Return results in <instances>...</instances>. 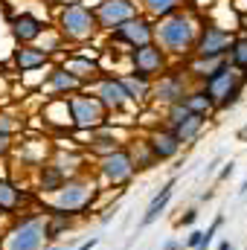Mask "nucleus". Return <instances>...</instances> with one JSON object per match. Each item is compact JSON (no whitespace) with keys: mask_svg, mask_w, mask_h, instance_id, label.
<instances>
[{"mask_svg":"<svg viewBox=\"0 0 247 250\" xmlns=\"http://www.w3.org/2000/svg\"><path fill=\"white\" fill-rule=\"evenodd\" d=\"M198 29H201V21H198L195 9L186 3V9L175 12V15H166V18H160V21H154V44H157L166 56L184 59V56H192Z\"/></svg>","mask_w":247,"mask_h":250,"instance_id":"1","label":"nucleus"},{"mask_svg":"<svg viewBox=\"0 0 247 250\" xmlns=\"http://www.w3.org/2000/svg\"><path fill=\"white\" fill-rule=\"evenodd\" d=\"M96 195H99V187H96L84 172H79V175L67 178L64 187L56 192L53 204H41V209H44V212H62V215L76 218V215H82V212L90 209V204H93Z\"/></svg>","mask_w":247,"mask_h":250,"instance_id":"2","label":"nucleus"},{"mask_svg":"<svg viewBox=\"0 0 247 250\" xmlns=\"http://www.w3.org/2000/svg\"><path fill=\"white\" fill-rule=\"evenodd\" d=\"M47 233H44V215L41 212H23L12 218V227L3 233V250H44Z\"/></svg>","mask_w":247,"mask_h":250,"instance_id":"3","label":"nucleus"},{"mask_svg":"<svg viewBox=\"0 0 247 250\" xmlns=\"http://www.w3.org/2000/svg\"><path fill=\"white\" fill-rule=\"evenodd\" d=\"M96 32H99V26H96L93 9H87L84 3H64L59 9V35H62V41L84 44V41H93Z\"/></svg>","mask_w":247,"mask_h":250,"instance_id":"4","label":"nucleus"},{"mask_svg":"<svg viewBox=\"0 0 247 250\" xmlns=\"http://www.w3.org/2000/svg\"><path fill=\"white\" fill-rule=\"evenodd\" d=\"M67 105H70V120H73L76 131H96L99 125L108 123V111L87 90H79V93L67 96Z\"/></svg>","mask_w":247,"mask_h":250,"instance_id":"5","label":"nucleus"},{"mask_svg":"<svg viewBox=\"0 0 247 250\" xmlns=\"http://www.w3.org/2000/svg\"><path fill=\"white\" fill-rule=\"evenodd\" d=\"M128 64H131V70H128L131 76L145 79V82H154L157 76H163L169 70V56L157 44H145V47L128 50Z\"/></svg>","mask_w":247,"mask_h":250,"instance_id":"6","label":"nucleus"},{"mask_svg":"<svg viewBox=\"0 0 247 250\" xmlns=\"http://www.w3.org/2000/svg\"><path fill=\"white\" fill-rule=\"evenodd\" d=\"M84 90L93 93V96L99 99V105L108 111V117H111V114H120L123 108L131 105V102H128V93H125V87H123V82H120V76H111V73H99L93 82L84 84Z\"/></svg>","mask_w":247,"mask_h":250,"instance_id":"7","label":"nucleus"},{"mask_svg":"<svg viewBox=\"0 0 247 250\" xmlns=\"http://www.w3.org/2000/svg\"><path fill=\"white\" fill-rule=\"evenodd\" d=\"M108 35H111L114 47L120 44V47H128V50H137V47L154 44V21H148L145 15H137V18L120 23L117 29H111Z\"/></svg>","mask_w":247,"mask_h":250,"instance_id":"8","label":"nucleus"},{"mask_svg":"<svg viewBox=\"0 0 247 250\" xmlns=\"http://www.w3.org/2000/svg\"><path fill=\"white\" fill-rule=\"evenodd\" d=\"M233 29L221 26V23H201L192 56H227L230 44H233Z\"/></svg>","mask_w":247,"mask_h":250,"instance_id":"9","label":"nucleus"},{"mask_svg":"<svg viewBox=\"0 0 247 250\" xmlns=\"http://www.w3.org/2000/svg\"><path fill=\"white\" fill-rule=\"evenodd\" d=\"M134 175L137 172H134V163H131V154H128L125 146L117 148V151H111V154H105V157H99V178H102V184H108V187H128Z\"/></svg>","mask_w":247,"mask_h":250,"instance_id":"10","label":"nucleus"},{"mask_svg":"<svg viewBox=\"0 0 247 250\" xmlns=\"http://www.w3.org/2000/svg\"><path fill=\"white\" fill-rule=\"evenodd\" d=\"M186 82H189V76H186L184 70H166L163 76H157L154 82H151V105H175V102H181L184 99V93L189 90L186 87Z\"/></svg>","mask_w":247,"mask_h":250,"instance_id":"11","label":"nucleus"},{"mask_svg":"<svg viewBox=\"0 0 247 250\" xmlns=\"http://www.w3.org/2000/svg\"><path fill=\"white\" fill-rule=\"evenodd\" d=\"M137 15H140V6H137L134 0H99V3L93 6L96 26L105 29V32L117 29L120 23L131 21V18H137Z\"/></svg>","mask_w":247,"mask_h":250,"instance_id":"12","label":"nucleus"},{"mask_svg":"<svg viewBox=\"0 0 247 250\" xmlns=\"http://www.w3.org/2000/svg\"><path fill=\"white\" fill-rule=\"evenodd\" d=\"M9 32H12L15 47H29L47 32V23L41 18H35L32 12H18L9 18Z\"/></svg>","mask_w":247,"mask_h":250,"instance_id":"13","label":"nucleus"},{"mask_svg":"<svg viewBox=\"0 0 247 250\" xmlns=\"http://www.w3.org/2000/svg\"><path fill=\"white\" fill-rule=\"evenodd\" d=\"M239 84H247V76H242L239 70H233L230 64L218 67V70H215L209 79H204V82H201L204 93H206V96H209L215 105H218V102H221V99H224V96H227L233 87H239Z\"/></svg>","mask_w":247,"mask_h":250,"instance_id":"14","label":"nucleus"},{"mask_svg":"<svg viewBox=\"0 0 247 250\" xmlns=\"http://www.w3.org/2000/svg\"><path fill=\"white\" fill-rule=\"evenodd\" d=\"M145 140V146L151 148V154H154V160L157 163H166V160H175L178 154H181V140L175 137V131L169 128V125H157V128H151L148 131V137H143Z\"/></svg>","mask_w":247,"mask_h":250,"instance_id":"15","label":"nucleus"},{"mask_svg":"<svg viewBox=\"0 0 247 250\" xmlns=\"http://www.w3.org/2000/svg\"><path fill=\"white\" fill-rule=\"evenodd\" d=\"M32 201H35V195H29L26 189H21L9 178H0V215L3 218H15L18 209H23Z\"/></svg>","mask_w":247,"mask_h":250,"instance_id":"16","label":"nucleus"},{"mask_svg":"<svg viewBox=\"0 0 247 250\" xmlns=\"http://www.w3.org/2000/svg\"><path fill=\"white\" fill-rule=\"evenodd\" d=\"M50 59H53V56L44 53V50L35 47V44H29V47H15V50H12V67H15L18 73H35V70L47 67Z\"/></svg>","mask_w":247,"mask_h":250,"instance_id":"17","label":"nucleus"},{"mask_svg":"<svg viewBox=\"0 0 247 250\" xmlns=\"http://www.w3.org/2000/svg\"><path fill=\"white\" fill-rule=\"evenodd\" d=\"M41 90H44V93H53V96H73V93L84 90V84H82L73 73H67L62 64H59V67L50 70V76H47V82H44Z\"/></svg>","mask_w":247,"mask_h":250,"instance_id":"18","label":"nucleus"},{"mask_svg":"<svg viewBox=\"0 0 247 250\" xmlns=\"http://www.w3.org/2000/svg\"><path fill=\"white\" fill-rule=\"evenodd\" d=\"M62 67L67 73H73L82 84H87V82H93L99 73H102V67L96 59H90V56H79V53H73V56H67L62 62Z\"/></svg>","mask_w":247,"mask_h":250,"instance_id":"19","label":"nucleus"},{"mask_svg":"<svg viewBox=\"0 0 247 250\" xmlns=\"http://www.w3.org/2000/svg\"><path fill=\"white\" fill-rule=\"evenodd\" d=\"M64 181H67V172H64L56 160H50V163L38 166V181H35V189H38L41 195H53V192H59V189L64 187Z\"/></svg>","mask_w":247,"mask_h":250,"instance_id":"20","label":"nucleus"},{"mask_svg":"<svg viewBox=\"0 0 247 250\" xmlns=\"http://www.w3.org/2000/svg\"><path fill=\"white\" fill-rule=\"evenodd\" d=\"M44 120H47V125H53V128H59V131L73 128L67 96H50V99L44 102Z\"/></svg>","mask_w":247,"mask_h":250,"instance_id":"21","label":"nucleus"},{"mask_svg":"<svg viewBox=\"0 0 247 250\" xmlns=\"http://www.w3.org/2000/svg\"><path fill=\"white\" fill-rule=\"evenodd\" d=\"M175 178H169L166 184H163V189L151 198V204L145 207V215H143V221H140V227H148V224H154L163 212H166V207H169V201H172V195H175Z\"/></svg>","mask_w":247,"mask_h":250,"instance_id":"22","label":"nucleus"},{"mask_svg":"<svg viewBox=\"0 0 247 250\" xmlns=\"http://www.w3.org/2000/svg\"><path fill=\"white\" fill-rule=\"evenodd\" d=\"M227 64V56H192L189 62H186L184 73L186 76H195L198 79V84L204 82V79H209L218 67H224Z\"/></svg>","mask_w":247,"mask_h":250,"instance_id":"23","label":"nucleus"},{"mask_svg":"<svg viewBox=\"0 0 247 250\" xmlns=\"http://www.w3.org/2000/svg\"><path fill=\"white\" fill-rule=\"evenodd\" d=\"M181 102L186 105V111H189V114H195V117L209 120V117L215 114V102L204 93V87H201V84H198V87H192V90H186Z\"/></svg>","mask_w":247,"mask_h":250,"instance_id":"24","label":"nucleus"},{"mask_svg":"<svg viewBox=\"0 0 247 250\" xmlns=\"http://www.w3.org/2000/svg\"><path fill=\"white\" fill-rule=\"evenodd\" d=\"M186 3H189V0H140L137 6L143 9L140 15H145L148 21H160V18H166V15H175V12L186 9Z\"/></svg>","mask_w":247,"mask_h":250,"instance_id":"25","label":"nucleus"},{"mask_svg":"<svg viewBox=\"0 0 247 250\" xmlns=\"http://www.w3.org/2000/svg\"><path fill=\"white\" fill-rule=\"evenodd\" d=\"M117 76H120V82H123L125 93H128V102H134V105H145V102L151 99V82L137 79V76H131V73H117Z\"/></svg>","mask_w":247,"mask_h":250,"instance_id":"26","label":"nucleus"},{"mask_svg":"<svg viewBox=\"0 0 247 250\" xmlns=\"http://www.w3.org/2000/svg\"><path fill=\"white\" fill-rule=\"evenodd\" d=\"M125 148H128V154H131L134 172H148V169H154V166H157V160H154L151 148L145 146V140H131Z\"/></svg>","mask_w":247,"mask_h":250,"instance_id":"27","label":"nucleus"},{"mask_svg":"<svg viewBox=\"0 0 247 250\" xmlns=\"http://www.w3.org/2000/svg\"><path fill=\"white\" fill-rule=\"evenodd\" d=\"M76 224V218L62 215V212H47L44 215V233H47V245H56L64 233Z\"/></svg>","mask_w":247,"mask_h":250,"instance_id":"28","label":"nucleus"},{"mask_svg":"<svg viewBox=\"0 0 247 250\" xmlns=\"http://www.w3.org/2000/svg\"><path fill=\"white\" fill-rule=\"evenodd\" d=\"M204 125H206V120L204 117H189V120H184L181 125H175L172 131H175V137L181 140V146H189V143H195L198 137H201V131H204Z\"/></svg>","mask_w":247,"mask_h":250,"instance_id":"29","label":"nucleus"},{"mask_svg":"<svg viewBox=\"0 0 247 250\" xmlns=\"http://www.w3.org/2000/svg\"><path fill=\"white\" fill-rule=\"evenodd\" d=\"M227 64L233 70H239L242 76H247V35H236L230 50H227Z\"/></svg>","mask_w":247,"mask_h":250,"instance_id":"30","label":"nucleus"},{"mask_svg":"<svg viewBox=\"0 0 247 250\" xmlns=\"http://www.w3.org/2000/svg\"><path fill=\"white\" fill-rule=\"evenodd\" d=\"M242 93H245V84H239V87H233L218 105H215V111H230V108H236L239 102H242Z\"/></svg>","mask_w":247,"mask_h":250,"instance_id":"31","label":"nucleus"},{"mask_svg":"<svg viewBox=\"0 0 247 250\" xmlns=\"http://www.w3.org/2000/svg\"><path fill=\"white\" fill-rule=\"evenodd\" d=\"M18 128H23V120H15L12 114L0 111V131H3V134H9V137H12V134H15Z\"/></svg>","mask_w":247,"mask_h":250,"instance_id":"32","label":"nucleus"},{"mask_svg":"<svg viewBox=\"0 0 247 250\" xmlns=\"http://www.w3.org/2000/svg\"><path fill=\"white\" fill-rule=\"evenodd\" d=\"M12 148H15V140H12L9 134H3V131H0V160H3V157H9V154H12Z\"/></svg>","mask_w":247,"mask_h":250,"instance_id":"33","label":"nucleus"},{"mask_svg":"<svg viewBox=\"0 0 247 250\" xmlns=\"http://www.w3.org/2000/svg\"><path fill=\"white\" fill-rule=\"evenodd\" d=\"M201 239H204V230H192L189 236H186V242H181L186 250H195L198 245H201Z\"/></svg>","mask_w":247,"mask_h":250,"instance_id":"34","label":"nucleus"},{"mask_svg":"<svg viewBox=\"0 0 247 250\" xmlns=\"http://www.w3.org/2000/svg\"><path fill=\"white\" fill-rule=\"evenodd\" d=\"M195 221H198V209H186L184 215H181V221H178V224H181V227H192Z\"/></svg>","mask_w":247,"mask_h":250,"instance_id":"35","label":"nucleus"},{"mask_svg":"<svg viewBox=\"0 0 247 250\" xmlns=\"http://www.w3.org/2000/svg\"><path fill=\"white\" fill-rule=\"evenodd\" d=\"M236 26L242 29V35H247V12H236Z\"/></svg>","mask_w":247,"mask_h":250,"instance_id":"36","label":"nucleus"},{"mask_svg":"<svg viewBox=\"0 0 247 250\" xmlns=\"http://www.w3.org/2000/svg\"><path fill=\"white\" fill-rule=\"evenodd\" d=\"M233 172H236V163H227V166H224V169L218 172V181H227V178H230Z\"/></svg>","mask_w":247,"mask_h":250,"instance_id":"37","label":"nucleus"},{"mask_svg":"<svg viewBox=\"0 0 247 250\" xmlns=\"http://www.w3.org/2000/svg\"><path fill=\"white\" fill-rule=\"evenodd\" d=\"M96 245H99V239L93 236L90 242H82V245H79V248H76V250H93V248H96Z\"/></svg>","mask_w":247,"mask_h":250,"instance_id":"38","label":"nucleus"},{"mask_svg":"<svg viewBox=\"0 0 247 250\" xmlns=\"http://www.w3.org/2000/svg\"><path fill=\"white\" fill-rule=\"evenodd\" d=\"M163 250H184V245H181L178 239H169V242L163 245Z\"/></svg>","mask_w":247,"mask_h":250,"instance_id":"39","label":"nucleus"},{"mask_svg":"<svg viewBox=\"0 0 247 250\" xmlns=\"http://www.w3.org/2000/svg\"><path fill=\"white\" fill-rule=\"evenodd\" d=\"M215 166H221V157H215V160L206 166V175H215Z\"/></svg>","mask_w":247,"mask_h":250,"instance_id":"40","label":"nucleus"},{"mask_svg":"<svg viewBox=\"0 0 247 250\" xmlns=\"http://www.w3.org/2000/svg\"><path fill=\"white\" fill-rule=\"evenodd\" d=\"M218 250H236V248H233V242L224 239V242H218Z\"/></svg>","mask_w":247,"mask_h":250,"instance_id":"41","label":"nucleus"},{"mask_svg":"<svg viewBox=\"0 0 247 250\" xmlns=\"http://www.w3.org/2000/svg\"><path fill=\"white\" fill-rule=\"evenodd\" d=\"M236 9H239V12H247V0H239V3H236Z\"/></svg>","mask_w":247,"mask_h":250,"instance_id":"42","label":"nucleus"},{"mask_svg":"<svg viewBox=\"0 0 247 250\" xmlns=\"http://www.w3.org/2000/svg\"><path fill=\"white\" fill-rule=\"evenodd\" d=\"M195 6H209V0H195V3H192V9H195Z\"/></svg>","mask_w":247,"mask_h":250,"instance_id":"43","label":"nucleus"},{"mask_svg":"<svg viewBox=\"0 0 247 250\" xmlns=\"http://www.w3.org/2000/svg\"><path fill=\"white\" fill-rule=\"evenodd\" d=\"M239 140H247V125L242 128V131H239Z\"/></svg>","mask_w":247,"mask_h":250,"instance_id":"44","label":"nucleus"},{"mask_svg":"<svg viewBox=\"0 0 247 250\" xmlns=\"http://www.w3.org/2000/svg\"><path fill=\"white\" fill-rule=\"evenodd\" d=\"M44 250H62V248H59V245H47Z\"/></svg>","mask_w":247,"mask_h":250,"instance_id":"45","label":"nucleus"},{"mask_svg":"<svg viewBox=\"0 0 247 250\" xmlns=\"http://www.w3.org/2000/svg\"><path fill=\"white\" fill-rule=\"evenodd\" d=\"M239 192H242V195L247 192V178H245V184H242V189H239Z\"/></svg>","mask_w":247,"mask_h":250,"instance_id":"46","label":"nucleus"},{"mask_svg":"<svg viewBox=\"0 0 247 250\" xmlns=\"http://www.w3.org/2000/svg\"><path fill=\"white\" fill-rule=\"evenodd\" d=\"M0 221H6V218H3V215H0Z\"/></svg>","mask_w":247,"mask_h":250,"instance_id":"47","label":"nucleus"},{"mask_svg":"<svg viewBox=\"0 0 247 250\" xmlns=\"http://www.w3.org/2000/svg\"><path fill=\"white\" fill-rule=\"evenodd\" d=\"M0 250H3V248H0Z\"/></svg>","mask_w":247,"mask_h":250,"instance_id":"48","label":"nucleus"},{"mask_svg":"<svg viewBox=\"0 0 247 250\" xmlns=\"http://www.w3.org/2000/svg\"><path fill=\"white\" fill-rule=\"evenodd\" d=\"M245 250H247V248H245Z\"/></svg>","mask_w":247,"mask_h":250,"instance_id":"49","label":"nucleus"}]
</instances>
